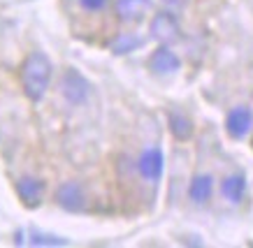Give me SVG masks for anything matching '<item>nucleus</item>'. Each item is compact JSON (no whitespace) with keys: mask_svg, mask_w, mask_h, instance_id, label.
Here are the masks:
<instances>
[{"mask_svg":"<svg viewBox=\"0 0 253 248\" xmlns=\"http://www.w3.org/2000/svg\"><path fill=\"white\" fill-rule=\"evenodd\" d=\"M51 81V63L44 54H31L21 65V84H23V93L28 95L33 102H38L44 98L46 88Z\"/></svg>","mask_w":253,"mask_h":248,"instance_id":"f257e3e1","label":"nucleus"},{"mask_svg":"<svg viewBox=\"0 0 253 248\" xmlns=\"http://www.w3.org/2000/svg\"><path fill=\"white\" fill-rule=\"evenodd\" d=\"M56 202H58L65 211H82L86 207V193L79 183L70 181V183H63V186L56 190Z\"/></svg>","mask_w":253,"mask_h":248,"instance_id":"f03ea898","label":"nucleus"},{"mask_svg":"<svg viewBox=\"0 0 253 248\" xmlns=\"http://www.w3.org/2000/svg\"><path fill=\"white\" fill-rule=\"evenodd\" d=\"M61 91H63V95H65L70 102L79 105V102H84L86 95H88V81H86L77 70H68L65 74H63Z\"/></svg>","mask_w":253,"mask_h":248,"instance_id":"7ed1b4c3","label":"nucleus"},{"mask_svg":"<svg viewBox=\"0 0 253 248\" xmlns=\"http://www.w3.org/2000/svg\"><path fill=\"white\" fill-rule=\"evenodd\" d=\"M151 35H154L158 42H163V44L174 42V39L179 37V24H176V19L172 14H168V12L158 14L154 21H151Z\"/></svg>","mask_w":253,"mask_h":248,"instance_id":"20e7f679","label":"nucleus"},{"mask_svg":"<svg viewBox=\"0 0 253 248\" xmlns=\"http://www.w3.org/2000/svg\"><path fill=\"white\" fill-rule=\"evenodd\" d=\"M251 111L246 107H237L228 114V121H225V128H228V135L232 140H244L249 130H251Z\"/></svg>","mask_w":253,"mask_h":248,"instance_id":"39448f33","label":"nucleus"},{"mask_svg":"<svg viewBox=\"0 0 253 248\" xmlns=\"http://www.w3.org/2000/svg\"><path fill=\"white\" fill-rule=\"evenodd\" d=\"M139 174L149 181H158L163 174V153L158 148H146L144 153L139 155V163H137Z\"/></svg>","mask_w":253,"mask_h":248,"instance_id":"423d86ee","label":"nucleus"},{"mask_svg":"<svg viewBox=\"0 0 253 248\" xmlns=\"http://www.w3.org/2000/svg\"><path fill=\"white\" fill-rule=\"evenodd\" d=\"M16 193L21 197V202L26 207H38L42 195H44V183L40 178L33 177H23L19 183H16Z\"/></svg>","mask_w":253,"mask_h":248,"instance_id":"0eeeda50","label":"nucleus"},{"mask_svg":"<svg viewBox=\"0 0 253 248\" xmlns=\"http://www.w3.org/2000/svg\"><path fill=\"white\" fill-rule=\"evenodd\" d=\"M149 7H151V0H116V14L128 24L139 21L149 12Z\"/></svg>","mask_w":253,"mask_h":248,"instance_id":"6e6552de","label":"nucleus"},{"mask_svg":"<svg viewBox=\"0 0 253 248\" xmlns=\"http://www.w3.org/2000/svg\"><path fill=\"white\" fill-rule=\"evenodd\" d=\"M149 68L154 72H161V74H169L179 68V58H176L168 47H161L151 58H149Z\"/></svg>","mask_w":253,"mask_h":248,"instance_id":"1a4fd4ad","label":"nucleus"},{"mask_svg":"<svg viewBox=\"0 0 253 248\" xmlns=\"http://www.w3.org/2000/svg\"><path fill=\"white\" fill-rule=\"evenodd\" d=\"M211 190H214V178L209 177V174H200V177L193 178L188 195H191L193 202H198V204H205V202L211 197Z\"/></svg>","mask_w":253,"mask_h":248,"instance_id":"9d476101","label":"nucleus"},{"mask_svg":"<svg viewBox=\"0 0 253 248\" xmlns=\"http://www.w3.org/2000/svg\"><path fill=\"white\" fill-rule=\"evenodd\" d=\"M221 190H223V197H225V200H230V202H235V204H237V202L244 197L246 178L242 177V174H230V177L223 181Z\"/></svg>","mask_w":253,"mask_h":248,"instance_id":"9b49d317","label":"nucleus"},{"mask_svg":"<svg viewBox=\"0 0 253 248\" xmlns=\"http://www.w3.org/2000/svg\"><path fill=\"white\" fill-rule=\"evenodd\" d=\"M169 130H172V135H174L176 140L186 142L193 135V123L188 121L186 114H181V111H172V114H169Z\"/></svg>","mask_w":253,"mask_h":248,"instance_id":"f8f14e48","label":"nucleus"},{"mask_svg":"<svg viewBox=\"0 0 253 248\" xmlns=\"http://www.w3.org/2000/svg\"><path fill=\"white\" fill-rule=\"evenodd\" d=\"M132 47H137V39L121 37V39H119V42H116V44H114V47H112V49H114L116 54H126V51H130Z\"/></svg>","mask_w":253,"mask_h":248,"instance_id":"ddd939ff","label":"nucleus"},{"mask_svg":"<svg viewBox=\"0 0 253 248\" xmlns=\"http://www.w3.org/2000/svg\"><path fill=\"white\" fill-rule=\"evenodd\" d=\"M82 2V7L88 9V12H100L102 7H107L109 0H79Z\"/></svg>","mask_w":253,"mask_h":248,"instance_id":"4468645a","label":"nucleus"},{"mask_svg":"<svg viewBox=\"0 0 253 248\" xmlns=\"http://www.w3.org/2000/svg\"><path fill=\"white\" fill-rule=\"evenodd\" d=\"M165 2V7L172 9V12H179V9L186 7V0H163Z\"/></svg>","mask_w":253,"mask_h":248,"instance_id":"2eb2a0df","label":"nucleus"}]
</instances>
